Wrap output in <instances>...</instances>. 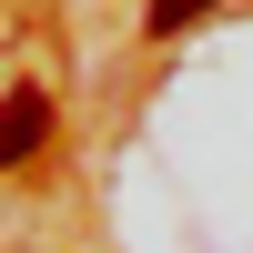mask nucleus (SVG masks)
Wrapping results in <instances>:
<instances>
[{
	"label": "nucleus",
	"mask_w": 253,
	"mask_h": 253,
	"mask_svg": "<svg viewBox=\"0 0 253 253\" xmlns=\"http://www.w3.org/2000/svg\"><path fill=\"white\" fill-rule=\"evenodd\" d=\"M0 142H10V162H31L41 142H51V101H41L31 81H20V91H10V112H0Z\"/></svg>",
	"instance_id": "f257e3e1"
},
{
	"label": "nucleus",
	"mask_w": 253,
	"mask_h": 253,
	"mask_svg": "<svg viewBox=\"0 0 253 253\" xmlns=\"http://www.w3.org/2000/svg\"><path fill=\"white\" fill-rule=\"evenodd\" d=\"M213 0H152V31H182V20H203Z\"/></svg>",
	"instance_id": "f03ea898"
}]
</instances>
